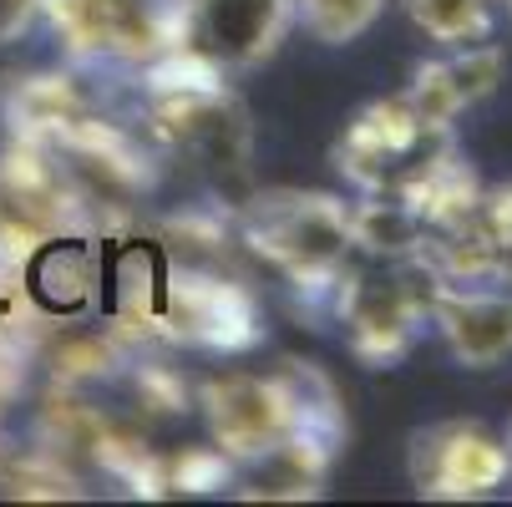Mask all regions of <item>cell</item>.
<instances>
[{
  "label": "cell",
  "instance_id": "cell-1",
  "mask_svg": "<svg viewBox=\"0 0 512 507\" xmlns=\"http://www.w3.org/2000/svg\"><path fill=\"white\" fill-rule=\"evenodd\" d=\"M142 82V132L158 153L183 158L188 168L229 183L254 168V127L244 102L229 92V77L188 51H163L137 71Z\"/></svg>",
  "mask_w": 512,
  "mask_h": 507
},
{
  "label": "cell",
  "instance_id": "cell-2",
  "mask_svg": "<svg viewBox=\"0 0 512 507\" xmlns=\"http://www.w3.org/2000/svg\"><path fill=\"white\" fill-rule=\"evenodd\" d=\"M234 234L320 315H330L345 269L360 259L350 234V203L320 188H259L239 198Z\"/></svg>",
  "mask_w": 512,
  "mask_h": 507
},
{
  "label": "cell",
  "instance_id": "cell-3",
  "mask_svg": "<svg viewBox=\"0 0 512 507\" xmlns=\"http://www.w3.org/2000/svg\"><path fill=\"white\" fill-rule=\"evenodd\" d=\"M198 411L208 442L229 462L259 457L264 447L284 442L300 426H345L330 381L310 366L289 371H224L198 386Z\"/></svg>",
  "mask_w": 512,
  "mask_h": 507
},
{
  "label": "cell",
  "instance_id": "cell-4",
  "mask_svg": "<svg viewBox=\"0 0 512 507\" xmlns=\"http://www.w3.org/2000/svg\"><path fill=\"white\" fill-rule=\"evenodd\" d=\"M436 279L421 259L381 264V259H355L330 300V320L345 330V345L360 366H396L411 355V345L431 325V295Z\"/></svg>",
  "mask_w": 512,
  "mask_h": 507
},
{
  "label": "cell",
  "instance_id": "cell-5",
  "mask_svg": "<svg viewBox=\"0 0 512 507\" xmlns=\"http://www.w3.org/2000/svg\"><path fill=\"white\" fill-rule=\"evenodd\" d=\"M457 137L452 127H436L426 122L406 92L381 97V102H365L335 137V168L355 193H376V198H401L436 158L452 153Z\"/></svg>",
  "mask_w": 512,
  "mask_h": 507
},
{
  "label": "cell",
  "instance_id": "cell-6",
  "mask_svg": "<svg viewBox=\"0 0 512 507\" xmlns=\"http://www.w3.org/2000/svg\"><path fill=\"white\" fill-rule=\"evenodd\" d=\"M264 340L259 300L249 289L208 264H173L163 269L158 305H153V345H183L208 355H244Z\"/></svg>",
  "mask_w": 512,
  "mask_h": 507
},
{
  "label": "cell",
  "instance_id": "cell-7",
  "mask_svg": "<svg viewBox=\"0 0 512 507\" xmlns=\"http://www.w3.org/2000/svg\"><path fill=\"white\" fill-rule=\"evenodd\" d=\"M41 16L82 66L142 71L173 46L168 0H41Z\"/></svg>",
  "mask_w": 512,
  "mask_h": 507
},
{
  "label": "cell",
  "instance_id": "cell-8",
  "mask_svg": "<svg viewBox=\"0 0 512 507\" xmlns=\"http://www.w3.org/2000/svg\"><path fill=\"white\" fill-rule=\"evenodd\" d=\"M173 51L208 61L213 71H254L295 31L289 0H168Z\"/></svg>",
  "mask_w": 512,
  "mask_h": 507
},
{
  "label": "cell",
  "instance_id": "cell-9",
  "mask_svg": "<svg viewBox=\"0 0 512 507\" xmlns=\"http://www.w3.org/2000/svg\"><path fill=\"white\" fill-rule=\"evenodd\" d=\"M406 477L431 502H482L507 487V447L477 421H436L411 431Z\"/></svg>",
  "mask_w": 512,
  "mask_h": 507
},
{
  "label": "cell",
  "instance_id": "cell-10",
  "mask_svg": "<svg viewBox=\"0 0 512 507\" xmlns=\"http://www.w3.org/2000/svg\"><path fill=\"white\" fill-rule=\"evenodd\" d=\"M102 234L66 229L26 254V295L41 320H87L102 305Z\"/></svg>",
  "mask_w": 512,
  "mask_h": 507
},
{
  "label": "cell",
  "instance_id": "cell-11",
  "mask_svg": "<svg viewBox=\"0 0 512 507\" xmlns=\"http://www.w3.org/2000/svg\"><path fill=\"white\" fill-rule=\"evenodd\" d=\"M345 426H300L259 457L234 462L229 492L244 502H310L330 482V462L340 452Z\"/></svg>",
  "mask_w": 512,
  "mask_h": 507
},
{
  "label": "cell",
  "instance_id": "cell-12",
  "mask_svg": "<svg viewBox=\"0 0 512 507\" xmlns=\"http://www.w3.org/2000/svg\"><path fill=\"white\" fill-rule=\"evenodd\" d=\"M431 330L467 371H492L512 360V289L502 284H436Z\"/></svg>",
  "mask_w": 512,
  "mask_h": 507
},
{
  "label": "cell",
  "instance_id": "cell-13",
  "mask_svg": "<svg viewBox=\"0 0 512 507\" xmlns=\"http://www.w3.org/2000/svg\"><path fill=\"white\" fill-rule=\"evenodd\" d=\"M507 82V51L497 41H472V46H442V56H431L411 71L406 82V102L436 122V127H452L482 107L497 87Z\"/></svg>",
  "mask_w": 512,
  "mask_h": 507
},
{
  "label": "cell",
  "instance_id": "cell-14",
  "mask_svg": "<svg viewBox=\"0 0 512 507\" xmlns=\"http://www.w3.org/2000/svg\"><path fill=\"white\" fill-rule=\"evenodd\" d=\"M87 112H97V97L71 77V71H36V77H26L6 102L11 137H31V142H51L56 132L82 122Z\"/></svg>",
  "mask_w": 512,
  "mask_h": 507
},
{
  "label": "cell",
  "instance_id": "cell-15",
  "mask_svg": "<svg viewBox=\"0 0 512 507\" xmlns=\"http://www.w3.org/2000/svg\"><path fill=\"white\" fill-rule=\"evenodd\" d=\"M350 234H355V254L360 259H381V264L421 259V249L431 239L411 203L376 198V193H360L350 203Z\"/></svg>",
  "mask_w": 512,
  "mask_h": 507
},
{
  "label": "cell",
  "instance_id": "cell-16",
  "mask_svg": "<svg viewBox=\"0 0 512 507\" xmlns=\"http://www.w3.org/2000/svg\"><path fill=\"white\" fill-rule=\"evenodd\" d=\"M396 6L436 46H472L492 41L497 31V0H396Z\"/></svg>",
  "mask_w": 512,
  "mask_h": 507
},
{
  "label": "cell",
  "instance_id": "cell-17",
  "mask_svg": "<svg viewBox=\"0 0 512 507\" xmlns=\"http://www.w3.org/2000/svg\"><path fill=\"white\" fill-rule=\"evenodd\" d=\"M295 26H305L320 46H350L386 16V0H289Z\"/></svg>",
  "mask_w": 512,
  "mask_h": 507
},
{
  "label": "cell",
  "instance_id": "cell-18",
  "mask_svg": "<svg viewBox=\"0 0 512 507\" xmlns=\"http://www.w3.org/2000/svg\"><path fill=\"white\" fill-rule=\"evenodd\" d=\"M117 381H127L132 406H137L142 416H183L188 401H193L188 381H183L173 366H163V360L137 355V345H132V355H127V366L117 371Z\"/></svg>",
  "mask_w": 512,
  "mask_h": 507
},
{
  "label": "cell",
  "instance_id": "cell-19",
  "mask_svg": "<svg viewBox=\"0 0 512 507\" xmlns=\"http://www.w3.org/2000/svg\"><path fill=\"white\" fill-rule=\"evenodd\" d=\"M229 477H234V462L218 452L213 442L208 447H183V452H163V497L168 492H183V497H203V492H229Z\"/></svg>",
  "mask_w": 512,
  "mask_h": 507
},
{
  "label": "cell",
  "instance_id": "cell-20",
  "mask_svg": "<svg viewBox=\"0 0 512 507\" xmlns=\"http://www.w3.org/2000/svg\"><path fill=\"white\" fill-rule=\"evenodd\" d=\"M477 229H482V249H487V279L512 289V183L482 193Z\"/></svg>",
  "mask_w": 512,
  "mask_h": 507
},
{
  "label": "cell",
  "instance_id": "cell-21",
  "mask_svg": "<svg viewBox=\"0 0 512 507\" xmlns=\"http://www.w3.org/2000/svg\"><path fill=\"white\" fill-rule=\"evenodd\" d=\"M41 21V0H0V46L21 41Z\"/></svg>",
  "mask_w": 512,
  "mask_h": 507
},
{
  "label": "cell",
  "instance_id": "cell-22",
  "mask_svg": "<svg viewBox=\"0 0 512 507\" xmlns=\"http://www.w3.org/2000/svg\"><path fill=\"white\" fill-rule=\"evenodd\" d=\"M502 447H507V487H512V426H507V437H502Z\"/></svg>",
  "mask_w": 512,
  "mask_h": 507
},
{
  "label": "cell",
  "instance_id": "cell-23",
  "mask_svg": "<svg viewBox=\"0 0 512 507\" xmlns=\"http://www.w3.org/2000/svg\"><path fill=\"white\" fill-rule=\"evenodd\" d=\"M497 6H502V16H507V26H512V0H497Z\"/></svg>",
  "mask_w": 512,
  "mask_h": 507
}]
</instances>
